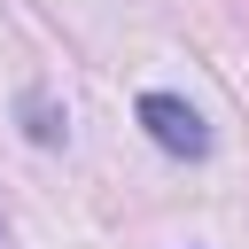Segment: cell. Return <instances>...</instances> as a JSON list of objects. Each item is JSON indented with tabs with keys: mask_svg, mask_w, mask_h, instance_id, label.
Listing matches in <instances>:
<instances>
[{
	"mask_svg": "<svg viewBox=\"0 0 249 249\" xmlns=\"http://www.w3.org/2000/svg\"><path fill=\"white\" fill-rule=\"evenodd\" d=\"M140 124H148V140H156L163 156H202V148H210L202 117H195L179 93H140Z\"/></svg>",
	"mask_w": 249,
	"mask_h": 249,
	"instance_id": "cell-1",
	"label": "cell"
}]
</instances>
